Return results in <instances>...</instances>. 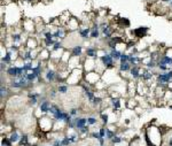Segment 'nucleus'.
I'll use <instances>...</instances> for the list:
<instances>
[{"mask_svg": "<svg viewBox=\"0 0 172 146\" xmlns=\"http://www.w3.org/2000/svg\"><path fill=\"white\" fill-rule=\"evenodd\" d=\"M143 137L147 146H162L163 145V133L159 127H155L150 124L143 131Z\"/></svg>", "mask_w": 172, "mask_h": 146, "instance_id": "1", "label": "nucleus"}, {"mask_svg": "<svg viewBox=\"0 0 172 146\" xmlns=\"http://www.w3.org/2000/svg\"><path fill=\"white\" fill-rule=\"evenodd\" d=\"M38 129L39 131H43L45 133L53 131V129H54V119L48 114L41 115V117L38 119Z\"/></svg>", "mask_w": 172, "mask_h": 146, "instance_id": "2", "label": "nucleus"}, {"mask_svg": "<svg viewBox=\"0 0 172 146\" xmlns=\"http://www.w3.org/2000/svg\"><path fill=\"white\" fill-rule=\"evenodd\" d=\"M84 74L85 71L83 69V67H79V68H76V69H72L69 77L67 78V84L69 85H75V84H80L84 80Z\"/></svg>", "mask_w": 172, "mask_h": 146, "instance_id": "3", "label": "nucleus"}, {"mask_svg": "<svg viewBox=\"0 0 172 146\" xmlns=\"http://www.w3.org/2000/svg\"><path fill=\"white\" fill-rule=\"evenodd\" d=\"M102 78V76L98 74L96 71H90V73H85L84 74V81L91 86H95V84L100 82Z\"/></svg>", "mask_w": 172, "mask_h": 146, "instance_id": "4", "label": "nucleus"}, {"mask_svg": "<svg viewBox=\"0 0 172 146\" xmlns=\"http://www.w3.org/2000/svg\"><path fill=\"white\" fill-rule=\"evenodd\" d=\"M170 76H169L168 71L166 73H158V75L156 76V84L158 88H162L164 90H168V85L170 83Z\"/></svg>", "mask_w": 172, "mask_h": 146, "instance_id": "5", "label": "nucleus"}, {"mask_svg": "<svg viewBox=\"0 0 172 146\" xmlns=\"http://www.w3.org/2000/svg\"><path fill=\"white\" fill-rule=\"evenodd\" d=\"M100 59H101V61H102L103 66L106 67V69H114V68H115L116 61L114 60V58L110 55L109 52H104L103 55Z\"/></svg>", "mask_w": 172, "mask_h": 146, "instance_id": "6", "label": "nucleus"}, {"mask_svg": "<svg viewBox=\"0 0 172 146\" xmlns=\"http://www.w3.org/2000/svg\"><path fill=\"white\" fill-rule=\"evenodd\" d=\"M23 73H24V70H23V67H22V66H17V65L9 66L8 69L6 70V74H7L9 77H12V78H15V77L21 76Z\"/></svg>", "mask_w": 172, "mask_h": 146, "instance_id": "7", "label": "nucleus"}, {"mask_svg": "<svg viewBox=\"0 0 172 146\" xmlns=\"http://www.w3.org/2000/svg\"><path fill=\"white\" fill-rule=\"evenodd\" d=\"M57 77V70L54 68H46L44 71V78L47 83H54Z\"/></svg>", "mask_w": 172, "mask_h": 146, "instance_id": "8", "label": "nucleus"}, {"mask_svg": "<svg viewBox=\"0 0 172 146\" xmlns=\"http://www.w3.org/2000/svg\"><path fill=\"white\" fill-rule=\"evenodd\" d=\"M51 107H52V102L48 100L47 98H41V100L39 102L38 109L40 111V113H41L43 115H46V114L49 113Z\"/></svg>", "mask_w": 172, "mask_h": 146, "instance_id": "9", "label": "nucleus"}, {"mask_svg": "<svg viewBox=\"0 0 172 146\" xmlns=\"http://www.w3.org/2000/svg\"><path fill=\"white\" fill-rule=\"evenodd\" d=\"M41 97V93L36 92V91H29L28 92V99H29V105L31 107H34L39 104V98Z\"/></svg>", "mask_w": 172, "mask_h": 146, "instance_id": "10", "label": "nucleus"}, {"mask_svg": "<svg viewBox=\"0 0 172 146\" xmlns=\"http://www.w3.org/2000/svg\"><path fill=\"white\" fill-rule=\"evenodd\" d=\"M24 46H25L28 49H31V51L38 49L39 41H38V39H37V37H36V36H29V37L26 38V41H25V44H24Z\"/></svg>", "mask_w": 172, "mask_h": 146, "instance_id": "11", "label": "nucleus"}, {"mask_svg": "<svg viewBox=\"0 0 172 146\" xmlns=\"http://www.w3.org/2000/svg\"><path fill=\"white\" fill-rule=\"evenodd\" d=\"M67 32H68V29L63 26H60V27H57L55 30L53 31V36H54V39H60L62 40L63 38L67 37Z\"/></svg>", "mask_w": 172, "mask_h": 146, "instance_id": "12", "label": "nucleus"}, {"mask_svg": "<svg viewBox=\"0 0 172 146\" xmlns=\"http://www.w3.org/2000/svg\"><path fill=\"white\" fill-rule=\"evenodd\" d=\"M109 105L111 107V109L114 111V113H118L122 109V98H111L109 99Z\"/></svg>", "mask_w": 172, "mask_h": 146, "instance_id": "13", "label": "nucleus"}, {"mask_svg": "<svg viewBox=\"0 0 172 146\" xmlns=\"http://www.w3.org/2000/svg\"><path fill=\"white\" fill-rule=\"evenodd\" d=\"M141 67L140 66H132L131 70L129 71L130 73V77L132 81H140V77H141Z\"/></svg>", "mask_w": 172, "mask_h": 146, "instance_id": "14", "label": "nucleus"}, {"mask_svg": "<svg viewBox=\"0 0 172 146\" xmlns=\"http://www.w3.org/2000/svg\"><path fill=\"white\" fill-rule=\"evenodd\" d=\"M148 31H149V28L148 27H139L132 30V35L135 38H143V37L147 36Z\"/></svg>", "mask_w": 172, "mask_h": 146, "instance_id": "15", "label": "nucleus"}, {"mask_svg": "<svg viewBox=\"0 0 172 146\" xmlns=\"http://www.w3.org/2000/svg\"><path fill=\"white\" fill-rule=\"evenodd\" d=\"M7 136H8V138L10 139V142L13 143V145L17 146V144H18V142H20V139H21L22 133H20V131L16 130V129H13V130H10L9 135H7Z\"/></svg>", "mask_w": 172, "mask_h": 146, "instance_id": "16", "label": "nucleus"}, {"mask_svg": "<svg viewBox=\"0 0 172 146\" xmlns=\"http://www.w3.org/2000/svg\"><path fill=\"white\" fill-rule=\"evenodd\" d=\"M98 52H99V49L95 47L94 45H90V46H87L85 49V57L87 58H92V59H98Z\"/></svg>", "mask_w": 172, "mask_h": 146, "instance_id": "17", "label": "nucleus"}, {"mask_svg": "<svg viewBox=\"0 0 172 146\" xmlns=\"http://www.w3.org/2000/svg\"><path fill=\"white\" fill-rule=\"evenodd\" d=\"M101 36V30H100V23H93L91 27V35L90 37L93 39H100Z\"/></svg>", "mask_w": 172, "mask_h": 146, "instance_id": "18", "label": "nucleus"}, {"mask_svg": "<svg viewBox=\"0 0 172 146\" xmlns=\"http://www.w3.org/2000/svg\"><path fill=\"white\" fill-rule=\"evenodd\" d=\"M70 53H71V57L82 58L83 53H84V47H83L82 45H76V46H73L72 49H71Z\"/></svg>", "mask_w": 172, "mask_h": 146, "instance_id": "19", "label": "nucleus"}, {"mask_svg": "<svg viewBox=\"0 0 172 146\" xmlns=\"http://www.w3.org/2000/svg\"><path fill=\"white\" fill-rule=\"evenodd\" d=\"M80 28V24H79V21H78L76 18H71L70 21L67 24V29L69 31H73V30H78Z\"/></svg>", "mask_w": 172, "mask_h": 146, "instance_id": "20", "label": "nucleus"}, {"mask_svg": "<svg viewBox=\"0 0 172 146\" xmlns=\"http://www.w3.org/2000/svg\"><path fill=\"white\" fill-rule=\"evenodd\" d=\"M75 122H76V130H80L85 125H87V117L77 116V117H75Z\"/></svg>", "mask_w": 172, "mask_h": 146, "instance_id": "21", "label": "nucleus"}, {"mask_svg": "<svg viewBox=\"0 0 172 146\" xmlns=\"http://www.w3.org/2000/svg\"><path fill=\"white\" fill-rule=\"evenodd\" d=\"M78 34H79V36L82 37L83 39H88V38H91V27L87 26L85 28H82V26H80V28L78 29Z\"/></svg>", "mask_w": 172, "mask_h": 146, "instance_id": "22", "label": "nucleus"}, {"mask_svg": "<svg viewBox=\"0 0 172 146\" xmlns=\"http://www.w3.org/2000/svg\"><path fill=\"white\" fill-rule=\"evenodd\" d=\"M132 68V65L130 63L129 61L127 62H119L118 63V73L123 74V73H129Z\"/></svg>", "mask_w": 172, "mask_h": 146, "instance_id": "23", "label": "nucleus"}, {"mask_svg": "<svg viewBox=\"0 0 172 146\" xmlns=\"http://www.w3.org/2000/svg\"><path fill=\"white\" fill-rule=\"evenodd\" d=\"M10 39H12V44H17L20 45L22 41V32L21 31H16V32H13L10 35Z\"/></svg>", "mask_w": 172, "mask_h": 146, "instance_id": "24", "label": "nucleus"}, {"mask_svg": "<svg viewBox=\"0 0 172 146\" xmlns=\"http://www.w3.org/2000/svg\"><path fill=\"white\" fill-rule=\"evenodd\" d=\"M30 145V136L26 135V133H22L21 139L17 144V146H28Z\"/></svg>", "mask_w": 172, "mask_h": 146, "instance_id": "25", "label": "nucleus"}, {"mask_svg": "<svg viewBox=\"0 0 172 146\" xmlns=\"http://www.w3.org/2000/svg\"><path fill=\"white\" fill-rule=\"evenodd\" d=\"M9 94H10V90L7 86L1 85V88H0V98H1V101H4V99H7Z\"/></svg>", "mask_w": 172, "mask_h": 146, "instance_id": "26", "label": "nucleus"}, {"mask_svg": "<svg viewBox=\"0 0 172 146\" xmlns=\"http://www.w3.org/2000/svg\"><path fill=\"white\" fill-rule=\"evenodd\" d=\"M109 53H110V55H111L112 58H114V60H115V61L119 62L120 57H122V54L124 53V52H122L120 49H110V51H109Z\"/></svg>", "mask_w": 172, "mask_h": 146, "instance_id": "27", "label": "nucleus"}, {"mask_svg": "<svg viewBox=\"0 0 172 146\" xmlns=\"http://www.w3.org/2000/svg\"><path fill=\"white\" fill-rule=\"evenodd\" d=\"M78 132V135L80 136L82 138H85V137H88L90 136V125H85L84 128H82L80 130H76Z\"/></svg>", "mask_w": 172, "mask_h": 146, "instance_id": "28", "label": "nucleus"}, {"mask_svg": "<svg viewBox=\"0 0 172 146\" xmlns=\"http://www.w3.org/2000/svg\"><path fill=\"white\" fill-rule=\"evenodd\" d=\"M138 107V101L133 98H130L129 100H126V108L127 109H135Z\"/></svg>", "mask_w": 172, "mask_h": 146, "instance_id": "29", "label": "nucleus"}, {"mask_svg": "<svg viewBox=\"0 0 172 146\" xmlns=\"http://www.w3.org/2000/svg\"><path fill=\"white\" fill-rule=\"evenodd\" d=\"M56 90H57V92L60 93V94H65L69 91V85L67 83H60V84L57 85Z\"/></svg>", "mask_w": 172, "mask_h": 146, "instance_id": "30", "label": "nucleus"}, {"mask_svg": "<svg viewBox=\"0 0 172 146\" xmlns=\"http://www.w3.org/2000/svg\"><path fill=\"white\" fill-rule=\"evenodd\" d=\"M125 140H126V139H125V137L120 136V135H116V136H115V137H114L111 140H110V143H111V145H118V144L124 143Z\"/></svg>", "mask_w": 172, "mask_h": 146, "instance_id": "31", "label": "nucleus"}, {"mask_svg": "<svg viewBox=\"0 0 172 146\" xmlns=\"http://www.w3.org/2000/svg\"><path fill=\"white\" fill-rule=\"evenodd\" d=\"M117 133L115 130H112V129H110L109 127H106V139L107 140H111L112 138L116 136Z\"/></svg>", "mask_w": 172, "mask_h": 146, "instance_id": "32", "label": "nucleus"}, {"mask_svg": "<svg viewBox=\"0 0 172 146\" xmlns=\"http://www.w3.org/2000/svg\"><path fill=\"white\" fill-rule=\"evenodd\" d=\"M33 61H25L22 63V67H23V70L24 71H28V73H30V71H32V69H33Z\"/></svg>", "mask_w": 172, "mask_h": 146, "instance_id": "33", "label": "nucleus"}, {"mask_svg": "<svg viewBox=\"0 0 172 146\" xmlns=\"http://www.w3.org/2000/svg\"><path fill=\"white\" fill-rule=\"evenodd\" d=\"M61 49H63V43H62V40H56V43L51 49V52H56V51H61Z\"/></svg>", "mask_w": 172, "mask_h": 146, "instance_id": "34", "label": "nucleus"}, {"mask_svg": "<svg viewBox=\"0 0 172 146\" xmlns=\"http://www.w3.org/2000/svg\"><path fill=\"white\" fill-rule=\"evenodd\" d=\"M1 146H13V143L10 142V139L8 138L7 135H2L1 137Z\"/></svg>", "mask_w": 172, "mask_h": 146, "instance_id": "35", "label": "nucleus"}, {"mask_svg": "<svg viewBox=\"0 0 172 146\" xmlns=\"http://www.w3.org/2000/svg\"><path fill=\"white\" fill-rule=\"evenodd\" d=\"M100 119H101V122H102V125L104 127H107L108 123H109V114L108 113H102V114H100Z\"/></svg>", "mask_w": 172, "mask_h": 146, "instance_id": "36", "label": "nucleus"}, {"mask_svg": "<svg viewBox=\"0 0 172 146\" xmlns=\"http://www.w3.org/2000/svg\"><path fill=\"white\" fill-rule=\"evenodd\" d=\"M98 121H99V120L96 119V116H94V115L87 116V125H90V127L95 125V124L98 123Z\"/></svg>", "mask_w": 172, "mask_h": 146, "instance_id": "37", "label": "nucleus"}, {"mask_svg": "<svg viewBox=\"0 0 172 146\" xmlns=\"http://www.w3.org/2000/svg\"><path fill=\"white\" fill-rule=\"evenodd\" d=\"M118 24H119V27L129 28L130 27V21L125 18H120L119 20H118Z\"/></svg>", "mask_w": 172, "mask_h": 146, "instance_id": "38", "label": "nucleus"}, {"mask_svg": "<svg viewBox=\"0 0 172 146\" xmlns=\"http://www.w3.org/2000/svg\"><path fill=\"white\" fill-rule=\"evenodd\" d=\"M61 145L62 146H70L71 145V142H70V139L67 135H63L62 137H61Z\"/></svg>", "mask_w": 172, "mask_h": 146, "instance_id": "39", "label": "nucleus"}, {"mask_svg": "<svg viewBox=\"0 0 172 146\" xmlns=\"http://www.w3.org/2000/svg\"><path fill=\"white\" fill-rule=\"evenodd\" d=\"M26 80L29 81L30 83H33L34 81H38V77L36 76V74H34V73H32V71H30V73L28 74V76H26Z\"/></svg>", "mask_w": 172, "mask_h": 146, "instance_id": "40", "label": "nucleus"}, {"mask_svg": "<svg viewBox=\"0 0 172 146\" xmlns=\"http://www.w3.org/2000/svg\"><path fill=\"white\" fill-rule=\"evenodd\" d=\"M79 109L78 108H76V107H73V108H70L69 109V114L72 116V117H77V116H79Z\"/></svg>", "mask_w": 172, "mask_h": 146, "instance_id": "41", "label": "nucleus"}, {"mask_svg": "<svg viewBox=\"0 0 172 146\" xmlns=\"http://www.w3.org/2000/svg\"><path fill=\"white\" fill-rule=\"evenodd\" d=\"M88 137L93 138V139H96V140H99L100 138H101V136H100L99 131H92V132L90 133V136Z\"/></svg>", "mask_w": 172, "mask_h": 146, "instance_id": "42", "label": "nucleus"}, {"mask_svg": "<svg viewBox=\"0 0 172 146\" xmlns=\"http://www.w3.org/2000/svg\"><path fill=\"white\" fill-rule=\"evenodd\" d=\"M127 61H129V54L126 53V52H124V53L122 54V57H120L119 62H127Z\"/></svg>", "mask_w": 172, "mask_h": 146, "instance_id": "43", "label": "nucleus"}, {"mask_svg": "<svg viewBox=\"0 0 172 146\" xmlns=\"http://www.w3.org/2000/svg\"><path fill=\"white\" fill-rule=\"evenodd\" d=\"M57 93H59L57 92V90H55V89H51V90H49V97H51L52 99H54Z\"/></svg>", "mask_w": 172, "mask_h": 146, "instance_id": "44", "label": "nucleus"}, {"mask_svg": "<svg viewBox=\"0 0 172 146\" xmlns=\"http://www.w3.org/2000/svg\"><path fill=\"white\" fill-rule=\"evenodd\" d=\"M99 133H100V136L102 138H106V128L104 127H100V129H99Z\"/></svg>", "mask_w": 172, "mask_h": 146, "instance_id": "45", "label": "nucleus"}, {"mask_svg": "<svg viewBox=\"0 0 172 146\" xmlns=\"http://www.w3.org/2000/svg\"><path fill=\"white\" fill-rule=\"evenodd\" d=\"M98 142H99V145L100 146H104V143H106V138H100L99 140H98Z\"/></svg>", "mask_w": 172, "mask_h": 146, "instance_id": "46", "label": "nucleus"}, {"mask_svg": "<svg viewBox=\"0 0 172 146\" xmlns=\"http://www.w3.org/2000/svg\"><path fill=\"white\" fill-rule=\"evenodd\" d=\"M169 6H170V8L172 9V0H171V2H170V4H169Z\"/></svg>", "mask_w": 172, "mask_h": 146, "instance_id": "47", "label": "nucleus"}]
</instances>
